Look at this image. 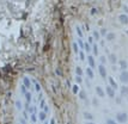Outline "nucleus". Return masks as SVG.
Segmentation results:
<instances>
[{
    "instance_id": "393cba45",
    "label": "nucleus",
    "mask_w": 128,
    "mask_h": 124,
    "mask_svg": "<svg viewBox=\"0 0 128 124\" xmlns=\"http://www.w3.org/2000/svg\"><path fill=\"white\" fill-rule=\"evenodd\" d=\"M127 35H128V30H127Z\"/></svg>"
},
{
    "instance_id": "4be33fe9",
    "label": "nucleus",
    "mask_w": 128,
    "mask_h": 124,
    "mask_svg": "<svg viewBox=\"0 0 128 124\" xmlns=\"http://www.w3.org/2000/svg\"><path fill=\"white\" fill-rule=\"evenodd\" d=\"M102 35H106V29H103V30H102Z\"/></svg>"
},
{
    "instance_id": "ddd939ff",
    "label": "nucleus",
    "mask_w": 128,
    "mask_h": 124,
    "mask_svg": "<svg viewBox=\"0 0 128 124\" xmlns=\"http://www.w3.org/2000/svg\"><path fill=\"white\" fill-rule=\"evenodd\" d=\"M110 61H112V63H115V62H116V56H115V55H112V56H110Z\"/></svg>"
},
{
    "instance_id": "9d476101",
    "label": "nucleus",
    "mask_w": 128,
    "mask_h": 124,
    "mask_svg": "<svg viewBox=\"0 0 128 124\" xmlns=\"http://www.w3.org/2000/svg\"><path fill=\"white\" fill-rule=\"evenodd\" d=\"M86 74H88V76H89L90 79L94 78V72L91 70V68H88V69H86Z\"/></svg>"
},
{
    "instance_id": "f03ea898",
    "label": "nucleus",
    "mask_w": 128,
    "mask_h": 124,
    "mask_svg": "<svg viewBox=\"0 0 128 124\" xmlns=\"http://www.w3.org/2000/svg\"><path fill=\"white\" fill-rule=\"evenodd\" d=\"M120 79H121V81H122V82L127 84V82H128V72H127V70H123L122 73H121V75H120Z\"/></svg>"
},
{
    "instance_id": "9b49d317",
    "label": "nucleus",
    "mask_w": 128,
    "mask_h": 124,
    "mask_svg": "<svg viewBox=\"0 0 128 124\" xmlns=\"http://www.w3.org/2000/svg\"><path fill=\"white\" fill-rule=\"evenodd\" d=\"M120 66H121V68H122L123 70H126V68H127V62L124 61V60L120 61Z\"/></svg>"
},
{
    "instance_id": "a211bd4d",
    "label": "nucleus",
    "mask_w": 128,
    "mask_h": 124,
    "mask_svg": "<svg viewBox=\"0 0 128 124\" xmlns=\"http://www.w3.org/2000/svg\"><path fill=\"white\" fill-rule=\"evenodd\" d=\"M94 36H95L96 40H98V38H100V35H98V32H96V31L94 32Z\"/></svg>"
},
{
    "instance_id": "b1692460",
    "label": "nucleus",
    "mask_w": 128,
    "mask_h": 124,
    "mask_svg": "<svg viewBox=\"0 0 128 124\" xmlns=\"http://www.w3.org/2000/svg\"><path fill=\"white\" fill-rule=\"evenodd\" d=\"M88 124H94V123H88Z\"/></svg>"
},
{
    "instance_id": "6e6552de",
    "label": "nucleus",
    "mask_w": 128,
    "mask_h": 124,
    "mask_svg": "<svg viewBox=\"0 0 128 124\" xmlns=\"http://www.w3.org/2000/svg\"><path fill=\"white\" fill-rule=\"evenodd\" d=\"M96 92H97V94H98L100 97H104V91L102 90L100 86H98V87H96Z\"/></svg>"
},
{
    "instance_id": "423d86ee",
    "label": "nucleus",
    "mask_w": 128,
    "mask_h": 124,
    "mask_svg": "<svg viewBox=\"0 0 128 124\" xmlns=\"http://www.w3.org/2000/svg\"><path fill=\"white\" fill-rule=\"evenodd\" d=\"M88 59H89V64H90V67L94 68V67L96 66V64H95V59H94V56H89Z\"/></svg>"
},
{
    "instance_id": "dca6fc26",
    "label": "nucleus",
    "mask_w": 128,
    "mask_h": 124,
    "mask_svg": "<svg viewBox=\"0 0 128 124\" xmlns=\"http://www.w3.org/2000/svg\"><path fill=\"white\" fill-rule=\"evenodd\" d=\"M85 50H86V51H90V50H91V48H90L89 43H86V44H85Z\"/></svg>"
},
{
    "instance_id": "5701e85b",
    "label": "nucleus",
    "mask_w": 128,
    "mask_h": 124,
    "mask_svg": "<svg viewBox=\"0 0 128 124\" xmlns=\"http://www.w3.org/2000/svg\"><path fill=\"white\" fill-rule=\"evenodd\" d=\"M92 42H94V40H92V37H90V38H89V43H92Z\"/></svg>"
},
{
    "instance_id": "7ed1b4c3",
    "label": "nucleus",
    "mask_w": 128,
    "mask_h": 124,
    "mask_svg": "<svg viewBox=\"0 0 128 124\" xmlns=\"http://www.w3.org/2000/svg\"><path fill=\"white\" fill-rule=\"evenodd\" d=\"M98 70H100V76H102V78H106V68H104V66H103V64H100V67H98Z\"/></svg>"
},
{
    "instance_id": "f257e3e1",
    "label": "nucleus",
    "mask_w": 128,
    "mask_h": 124,
    "mask_svg": "<svg viewBox=\"0 0 128 124\" xmlns=\"http://www.w3.org/2000/svg\"><path fill=\"white\" fill-rule=\"evenodd\" d=\"M116 118H117V122H120V123H124V122H127L128 116H127V113H117Z\"/></svg>"
},
{
    "instance_id": "2eb2a0df",
    "label": "nucleus",
    "mask_w": 128,
    "mask_h": 124,
    "mask_svg": "<svg viewBox=\"0 0 128 124\" xmlns=\"http://www.w3.org/2000/svg\"><path fill=\"white\" fill-rule=\"evenodd\" d=\"M94 53H95V55H97L98 54V49H97V45H94Z\"/></svg>"
},
{
    "instance_id": "f3484780",
    "label": "nucleus",
    "mask_w": 128,
    "mask_h": 124,
    "mask_svg": "<svg viewBox=\"0 0 128 124\" xmlns=\"http://www.w3.org/2000/svg\"><path fill=\"white\" fill-rule=\"evenodd\" d=\"M77 74H78V75H82V74H83V70H82L79 67L77 68Z\"/></svg>"
},
{
    "instance_id": "0eeeda50",
    "label": "nucleus",
    "mask_w": 128,
    "mask_h": 124,
    "mask_svg": "<svg viewBox=\"0 0 128 124\" xmlns=\"http://www.w3.org/2000/svg\"><path fill=\"white\" fill-rule=\"evenodd\" d=\"M121 96H128V87L127 86H122V88H121Z\"/></svg>"
},
{
    "instance_id": "aec40b11",
    "label": "nucleus",
    "mask_w": 128,
    "mask_h": 124,
    "mask_svg": "<svg viewBox=\"0 0 128 124\" xmlns=\"http://www.w3.org/2000/svg\"><path fill=\"white\" fill-rule=\"evenodd\" d=\"M85 117H86V118H92V116H91L90 113H85Z\"/></svg>"
},
{
    "instance_id": "1a4fd4ad",
    "label": "nucleus",
    "mask_w": 128,
    "mask_h": 124,
    "mask_svg": "<svg viewBox=\"0 0 128 124\" xmlns=\"http://www.w3.org/2000/svg\"><path fill=\"white\" fill-rule=\"evenodd\" d=\"M109 82H110V85L112 86V88L115 90V88H117V84H116V81L112 79V78H109Z\"/></svg>"
},
{
    "instance_id": "f8f14e48",
    "label": "nucleus",
    "mask_w": 128,
    "mask_h": 124,
    "mask_svg": "<svg viewBox=\"0 0 128 124\" xmlns=\"http://www.w3.org/2000/svg\"><path fill=\"white\" fill-rule=\"evenodd\" d=\"M114 38H115V35L114 34H108L106 35V40L108 41H112Z\"/></svg>"
},
{
    "instance_id": "412c9836",
    "label": "nucleus",
    "mask_w": 128,
    "mask_h": 124,
    "mask_svg": "<svg viewBox=\"0 0 128 124\" xmlns=\"http://www.w3.org/2000/svg\"><path fill=\"white\" fill-rule=\"evenodd\" d=\"M100 61H102V63H104V62H106V59L102 56V57H100Z\"/></svg>"
},
{
    "instance_id": "20e7f679",
    "label": "nucleus",
    "mask_w": 128,
    "mask_h": 124,
    "mask_svg": "<svg viewBox=\"0 0 128 124\" xmlns=\"http://www.w3.org/2000/svg\"><path fill=\"white\" fill-rule=\"evenodd\" d=\"M118 19H120V22L122 23V24H128V16L127 14H120Z\"/></svg>"
},
{
    "instance_id": "39448f33",
    "label": "nucleus",
    "mask_w": 128,
    "mask_h": 124,
    "mask_svg": "<svg viewBox=\"0 0 128 124\" xmlns=\"http://www.w3.org/2000/svg\"><path fill=\"white\" fill-rule=\"evenodd\" d=\"M106 93H108V96L112 97V98L115 97V92H114V88H112V86H108L106 87Z\"/></svg>"
},
{
    "instance_id": "4468645a",
    "label": "nucleus",
    "mask_w": 128,
    "mask_h": 124,
    "mask_svg": "<svg viewBox=\"0 0 128 124\" xmlns=\"http://www.w3.org/2000/svg\"><path fill=\"white\" fill-rule=\"evenodd\" d=\"M106 124H116V122L112 121V119H108V121H106Z\"/></svg>"
},
{
    "instance_id": "6ab92c4d",
    "label": "nucleus",
    "mask_w": 128,
    "mask_h": 124,
    "mask_svg": "<svg viewBox=\"0 0 128 124\" xmlns=\"http://www.w3.org/2000/svg\"><path fill=\"white\" fill-rule=\"evenodd\" d=\"M80 59H82V60H84V59H85V55H84L83 51H80Z\"/></svg>"
}]
</instances>
